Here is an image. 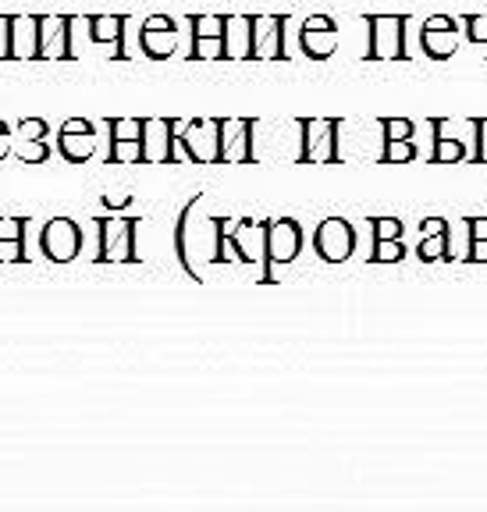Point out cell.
I'll return each instance as SVG.
<instances>
[{"instance_id":"obj_1","label":"cell","mask_w":487,"mask_h":512,"mask_svg":"<svg viewBox=\"0 0 487 512\" xmlns=\"http://www.w3.org/2000/svg\"><path fill=\"white\" fill-rule=\"evenodd\" d=\"M342 118H299V164H338Z\"/></svg>"},{"instance_id":"obj_2","label":"cell","mask_w":487,"mask_h":512,"mask_svg":"<svg viewBox=\"0 0 487 512\" xmlns=\"http://www.w3.org/2000/svg\"><path fill=\"white\" fill-rule=\"evenodd\" d=\"M96 228H100V256H96V264H136L139 217H100Z\"/></svg>"},{"instance_id":"obj_3","label":"cell","mask_w":487,"mask_h":512,"mask_svg":"<svg viewBox=\"0 0 487 512\" xmlns=\"http://www.w3.org/2000/svg\"><path fill=\"white\" fill-rule=\"evenodd\" d=\"M363 22L370 25L367 61H409L406 50V15H367Z\"/></svg>"},{"instance_id":"obj_4","label":"cell","mask_w":487,"mask_h":512,"mask_svg":"<svg viewBox=\"0 0 487 512\" xmlns=\"http://www.w3.org/2000/svg\"><path fill=\"white\" fill-rule=\"evenodd\" d=\"M221 128L224 118H192L178 128V150L196 164H224L221 153Z\"/></svg>"},{"instance_id":"obj_5","label":"cell","mask_w":487,"mask_h":512,"mask_svg":"<svg viewBox=\"0 0 487 512\" xmlns=\"http://www.w3.org/2000/svg\"><path fill=\"white\" fill-rule=\"evenodd\" d=\"M178 118H143V164H175L178 153Z\"/></svg>"},{"instance_id":"obj_6","label":"cell","mask_w":487,"mask_h":512,"mask_svg":"<svg viewBox=\"0 0 487 512\" xmlns=\"http://www.w3.org/2000/svg\"><path fill=\"white\" fill-rule=\"evenodd\" d=\"M313 249L324 264H345L356 249V228L345 217H324L313 232Z\"/></svg>"},{"instance_id":"obj_7","label":"cell","mask_w":487,"mask_h":512,"mask_svg":"<svg viewBox=\"0 0 487 512\" xmlns=\"http://www.w3.org/2000/svg\"><path fill=\"white\" fill-rule=\"evenodd\" d=\"M40 246L50 264H72L82 249V228L72 217H54V221L43 224Z\"/></svg>"},{"instance_id":"obj_8","label":"cell","mask_w":487,"mask_h":512,"mask_svg":"<svg viewBox=\"0 0 487 512\" xmlns=\"http://www.w3.org/2000/svg\"><path fill=\"white\" fill-rule=\"evenodd\" d=\"M342 36H338V25L331 15H310L299 29V50H303L310 61H328L338 50Z\"/></svg>"},{"instance_id":"obj_9","label":"cell","mask_w":487,"mask_h":512,"mask_svg":"<svg viewBox=\"0 0 487 512\" xmlns=\"http://www.w3.org/2000/svg\"><path fill=\"white\" fill-rule=\"evenodd\" d=\"M139 50L150 61H168L178 50V25L168 15H150L139 29Z\"/></svg>"},{"instance_id":"obj_10","label":"cell","mask_w":487,"mask_h":512,"mask_svg":"<svg viewBox=\"0 0 487 512\" xmlns=\"http://www.w3.org/2000/svg\"><path fill=\"white\" fill-rule=\"evenodd\" d=\"M459 22L448 15H434L424 22V29H420V47H424V54L431 57V61H448V57L459 50Z\"/></svg>"},{"instance_id":"obj_11","label":"cell","mask_w":487,"mask_h":512,"mask_svg":"<svg viewBox=\"0 0 487 512\" xmlns=\"http://www.w3.org/2000/svg\"><path fill=\"white\" fill-rule=\"evenodd\" d=\"M303 253V224L278 217L267 224V264H292Z\"/></svg>"},{"instance_id":"obj_12","label":"cell","mask_w":487,"mask_h":512,"mask_svg":"<svg viewBox=\"0 0 487 512\" xmlns=\"http://www.w3.org/2000/svg\"><path fill=\"white\" fill-rule=\"evenodd\" d=\"M285 15H253V61H285Z\"/></svg>"},{"instance_id":"obj_13","label":"cell","mask_w":487,"mask_h":512,"mask_svg":"<svg viewBox=\"0 0 487 512\" xmlns=\"http://www.w3.org/2000/svg\"><path fill=\"white\" fill-rule=\"evenodd\" d=\"M72 25L75 18L68 15H40V61H72L75 47H72Z\"/></svg>"},{"instance_id":"obj_14","label":"cell","mask_w":487,"mask_h":512,"mask_svg":"<svg viewBox=\"0 0 487 512\" xmlns=\"http://www.w3.org/2000/svg\"><path fill=\"white\" fill-rule=\"evenodd\" d=\"M253 128H256V118H224V128H221L224 164H253L256 160Z\"/></svg>"},{"instance_id":"obj_15","label":"cell","mask_w":487,"mask_h":512,"mask_svg":"<svg viewBox=\"0 0 487 512\" xmlns=\"http://www.w3.org/2000/svg\"><path fill=\"white\" fill-rule=\"evenodd\" d=\"M11 61H40V15H11Z\"/></svg>"},{"instance_id":"obj_16","label":"cell","mask_w":487,"mask_h":512,"mask_svg":"<svg viewBox=\"0 0 487 512\" xmlns=\"http://www.w3.org/2000/svg\"><path fill=\"white\" fill-rule=\"evenodd\" d=\"M224 61H253V15H228V22H224Z\"/></svg>"},{"instance_id":"obj_17","label":"cell","mask_w":487,"mask_h":512,"mask_svg":"<svg viewBox=\"0 0 487 512\" xmlns=\"http://www.w3.org/2000/svg\"><path fill=\"white\" fill-rule=\"evenodd\" d=\"M57 150L68 164H86L96 150V139L93 132H72V128H61L57 132Z\"/></svg>"},{"instance_id":"obj_18","label":"cell","mask_w":487,"mask_h":512,"mask_svg":"<svg viewBox=\"0 0 487 512\" xmlns=\"http://www.w3.org/2000/svg\"><path fill=\"white\" fill-rule=\"evenodd\" d=\"M86 25H89V40L93 43H114V47H118L121 36H125L128 18L125 15H93V18H86Z\"/></svg>"},{"instance_id":"obj_19","label":"cell","mask_w":487,"mask_h":512,"mask_svg":"<svg viewBox=\"0 0 487 512\" xmlns=\"http://www.w3.org/2000/svg\"><path fill=\"white\" fill-rule=\"evenodd\" d=\"M416 256H420L424 264H434V260H452V249H448V232L424 235V239H420V246H416Z\"/></svg>"},{"instance_id":"obj_20","label":"cell","mask_w":487,"mask_h":512,"mask_svg":"<svg viewBox=\"0 0 487 512\" xmlns=\"http://www.w3.org/2000/svg\"><path fill=\"white\" fill-rule=\"evenodd\" d=\"M192 61H224V36H192Z\"/></svg>"},{"instance_id":"obj_21","label":"cell","mask_w":487,"mask_h":512,"mask_svg":"<svg viewBox=\"0 0 487 512\" xmlns=\"http://www.w3.org/2000/svg\"><path fill=\"white\" fill-rule=\"evenodd\" d=\"M466 157H470V153H466V143L463 139H452V136H441L431 153L434 164H459V160H466Z\"/></svg>"},{"instance_id":"obj_22","label":"cell","mask_w":487,"mask_h":512,"mask_svg":"<svg viewBox=\"0 0 487 512\" xmlns=\"http://www.w3.org/2000/svg\"><path fill=\"white\" fill-rule=\"evenodd\" d=\"M409 160H416L413 139H384L381 164H409Z\"/></svg>"},{"instance_id":"obj_23","label":"cell","mask_w":487,"mask_h":512,"mask_svg":"<svg viewBox=\"0 0 487 512\" xmlns=\"http://www.w3.org/2000/svg\"><path fill=\"white\" fill-rule=\"evenodd\" d=\"M402 256H406V242L402 239H374L370 264H399Z\"/></svg>"},{"instance_id":"obj_24","label":"cell","mask_w":487,"mask_h":512,"mask_svg":"<svg viewBox=\"0 0 487 512\" xmlns=\"http://www.w3.org/2000/svg\"><path fill=\"white\" fill-rule=\"evenodd\" d=\"M224 22L228 15H192V36H224Z\"/></svg>"},{"instance_id":"obj_25","label":"cell","mask_w":487,"mask_h":512,"mask_svg":"<svg viewBox=\"0 0 487 512\" xmlns=\"http://www.w3.org/2000/svg\"><path fill=\"white\" fill-rule=\"evenodd\" d=\"M15 153L22 164H43L50 157V143H43V139H22Z\"/></svg>"},{"instance_id":"obj_26","label":"cell","mask_w":487,"mask_h":512,"mask_svg":"<svg viewBox=\"0 0 487 512\" xmlns=\"http://www.w3.org/2000/svg\"><path fill=\"white\" fill-rule=\"evenodd\" d=\"M370 228H374V239H402V221L399 217H370Z\"/></svg>"},{"instance_id":"obj_27","label":"cell","mask_w":487,"mask_h":512,"mask_svg":"<svg viewBox=\"0 0 487 512\" xmlns=\"http://www.w3.org/2000/svg\"><path fill=\"white\" fill-rule=\"evenodd\" d=\"M381 132L384 139H413L416 125L409 118H381Z\"/></svg>"},{"instance_id":"obj_28","label":"cell","mask_w":487,"mask_h":512,"mask_svg":"<svg viewBox=\"0 0 487 512\" xmlns=\"http://www.w3.org/2000/svg\"><path fill=\"white\" fill-rule=\"evenodd\" d=\"M25 256V239H0V264H22Z\"/></svg>"},{"instance_id":"obj_29","label":"cell","mask_w":487,"mask_h":512,"mask_svg":"<svg viewBox=\"0 0 487 512\" xmlns=\"http://www.w3.org/2000/svg\"><path fill=\"white\" fill-rule=\"evenodd\" d=\"M466 40L487 43V15H466Z\"/></svg>"},{"instance_id":"obj_30","label":"cell","mask_w":487,"mask_h":512,"mask_svg":"<svg viewBox=\"0 0 487 512\" xmlns=\"http://www.w3.org/2000/svg\"><path fill=\"white\" fill-rule=\"evenodd\" d=\"M47 121L43 118H22L18 121V136L22 139H47Z\"/></svg>"},{"instance_id":"obj_31","label":"cell","mask_w":487,"mask_h":512,"mask_svg":"<svg viewBox=\"0 0 487 512\" xmlns=\"http://www.w3.org/2000/svg\"><path fill=\"white\" fill-rule=\"evenodd\" d=\"M0 239H25L22 217H0Z\"/></svg>"},{"instance_id":"obj_32","label":"cell","mask_w":487,"mask_h":512,"mask_svg":"<svg viewBox=\"0 0 487 512\" xmlns=\"http://www.w3.org/2000/svg\"><path fill=\"white\" fill-rule=\"evenodd\" d=\"M0 61H11V15H0Z\"/></svg>"},{"instance_id":"obj_33","label":"cell","mask_w":487,"mask_h":512,"mask_svg":"<svg viewBox=\"0 0 487 512\" xmlns=\"http://www.w3.org/2000/svg\"><path fill=\"white\" fill-rule=\"evenodd\" d=\"M420 232H424V235L448 232V221H445V217H424V221H420Z\"/></svg>"},{"instance_id":"obj_34","label":"cell","mask_w":487,"mask_h":512,"mask_svg":"<svg viewBox=\"0 0 487 512\" xmlns=\"http://www.w3.org/2000/svg\"><path fill=\"white\" fill-rule=\"evenodd\" d=\"M466 228H470V242L487 239V217H470V221H466Z\"/></svg>"},{"instance_id":"obj_35","label":"cell","mask_w":487,"mask_h":512,"mask_svg":"<svg viewBox=\"0 0 487 512\" xmlns=\"http://www.w3.org/2000/svg\"><path fill=\"white\" fill-rule=\"evenodd\" d=\"M470 260L473 264H487V239L470 242Z\"/></svg>"},{"instance_id":"obj_36","label":"cell","mask_w":487,"mask_h":512,"mask_svg":"<svg viewBox=\"0 0 487 512\" xmlns=\"http://www.w3.org/2000/svg\"><path fill=\"white\" fill-rule=\"evenodd\" d=\"M11 150H15V143H11V132H8V128H0V160H8Z\"/></svg>"},{"instance_id":"obj_37","label":"cell","mask_w":487,"mask_h":512,"mask_svg":"<svg viewBox=\"0 0 487 512\" xmlns=\"http://www.w3.org/2000/svg\"><path fill=\"white\" fill-rule=\"evenodd\" d=\"M61 128H72V132H93V121H86V118H68Z\"/></svg>"}]
</instances>
